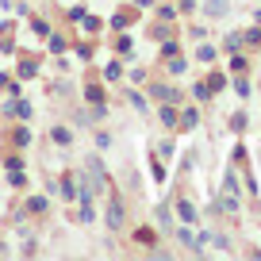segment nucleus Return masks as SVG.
Listing matches in <instances>:
<instances>
[{
	"label": "nucleus",
	"instance_id": "6e6552de",
	"mask_svg": "<svg viewBox=\"0 0 261 261\" xmlns=\"http://www.w3.org/2000/svg\"><path fill=\"white\" fill-rule=\"evenodd\" d=\"M177 238H180V242H185V250H192V253H200V242H196V234H192V230H177Z\"/></svg>",
	"mask_w": 261,
	"mask_h": 261
},
{
	"label": "nucleus",
	"instance_id": "f8f14e48",
	"mask_svg": "<svg viewBox=\"0 0 261 261\" xmlns=\"http://www.w3.org/2000/svg\"><path fill=\"white\" fill-rule=\"evenodd\" d=\"M12 142H16V146H31V130H27V127H16V130H12Z\"/></svg>",
	"mask_w": 261,
	"mask_h": 261
},
{
	"label": "nucleus",
	"instance_id": "f257e3e1",
	"mask_svg": "<svg viewBox=\"0 0 261 261\" xmlns=\"http://www.w3.org/2000/svg\"><path fill=\"white\" fill-rule=\"evenodd\" d=\"M104 223H108V230H123V223H127V215H123V196L119 192H112V200H108Z\"/></svg>",
	"mask_w": 261,
	"mask_h": 261
},
{
	"label": "nucleus",
	"instance_id": "4be33fe9",
	"mask_svg": "<svg viewBox=\"0 0 261 261\" xmlns=\"http://www.w3.org/2000/svg\"><path fill=\"white\" fill-rule=\"evenodd\" d=\"M104 77H108V81H119V77H123V65H119V62H112V65L104 69Z\"/></svg>",
	"mask_w": 261,
	"mask_h": 261
},
{
	"label": "nucleus",
	"instance_id": "72a5a7b5",
	"mask_svg": "<svg viewBox=\"0 0 261 261\" xmlns=\"http://www.w3.org/2000/svg\"><path fill=\"white\" fill-rule=\"evenodd\" d=\"M0 89H8V77H4V73H0Z\"/></svg>",
	"mask_w": 261,
	"mask_h": 261
},
{
	"label": "nucleus",
	"instance_id": "2f4dec72",
	"mask_svg": "<svg viewBox=\"0 0 261 261\" xmlns=\"http://www.w3.org/2000/svg\"><path fill=\"white\" fill-rule=\"evenodd\" d=\"M162 58H177V42H169V39H165V46H162Z\"/></svg>",
	"mask_w": 261,
	"mask_h": 261
},
{
	"label": "nucleus",
	"instance_id": "393cba45",
	"mask_svg": "<svg viewBox=\"0 0 261 261\" xmlns=\"http://www.w3.org/2000/svg\"><path fill=\"white\" fill-rule=\"evenodd\" d=\"M31 27H35V35H42V39L50 35V23H46V19H31Z\"/></svg>",
	"mask_w": 261,
	"mask_h": 261
},
{
	"label": "nucleus",
	"instance_id": "6ab92c4d",
	"mask_svg": "<svg viewBox=\"0 0 261 261\" xmlns=\"http://www.w3.org/2000/svg\"><path fill=\"white\" fill-rule=\"evenodd\" d=\"M81 23H85V31H89V35H96L100 27H104V19H100V16H85Z\"/></svg>",
	"mask_w": 261,
	"mask_h": 261
},
{
	"label": "nucleus",
	"instance_id": "a211bd4d",
	"mask_svg": "<svg viewBox=\"0 0 261 261\" xmlns=\"http://www.w3.org/2000/svg\"><path fill=\"white\" fill-rule=\"evenodd\" d=\"M207 89H212V92H223V89H227V77H223V73H212V77H207Z\"/></svg>",
	"mask_w": 261,
	"mask_h": 261
},
{
	"label": "nucleus",
	"instance_id": "dca6fc26",
	"mask_svg": "<svg viewBox=\"0 0 261 261\" xmlns=\"http://www.w3.org/2000/svg\"><path fill=\"white\" fill-rule=\"evenodd\" d=\"M135 242H139V246H154V230H150V227H139V230H135Z\"/></svg>",
	"mask_w": 261,
	"mask_h": 261
},
{
	"label": "nucleus",
	"instance_id": "39448f33",
	"mask_svg": "<svg viewBox=\"0 0 261 261\" xmlns=\"http://www.w3.org/2000/svg\"><path fill=\"white\" fill-rule=\"evenodd\" d=\"M177 127L196 130V127H200V112H196V108H185V112H180V123H177Z\"/></svg>",
	"mask_w": 261,
	"mask_h": 261
},
{
	"label": "nucleus",
	"instance_id": "2eb2a0df",
	"mask_svg": "<svg viewBox=\"0 0 261 261\" xmlns=\"http://www.w3.org/2000/svg\"><path fill=\"white\" fill-rule=\"evenodd\" d=\"M89 173H92V177H96V185H104V180H108V173H104V165H100V162H96V158H89Z\"/></svg>",
	"mask_w": 261,
	"mask_h": 261
},
{
	"label": "nucleus",
	"instance_id": "f3484780",
	"mask_svg": "<svg viewBox=\"0 0 261 261\" xmlns=\"http://www.w3.org/2000/svg\"><path fill=\"white\" fill-rule=\"evenodd\" d=\"M227 0H207V16H227Z\"/></svg>",
	"mask_w": 261,
	"mask_h": 261
},
{
	"label": "nucleus",
	"instance_id": "4468645a",
	"mask_svg": "<svg viewBox=\"0 0 261 261\" xmlns=\"http://www.w3.org/2000/svg\"><path fill=\"white\" fill-rule=\"evenodd\" d=\"M85 100H89V104H104V89H100V85H89V89H85Z\"/></svg>",
	"mask_w": 261,
	"mask_h": 261
},
{
	"label": "nucleus",
	"instance_id": "9b49d317",
	"mask_svg": "<svg viewBox=\"0 0 261 261\" xmlns=\"http://www.w3.org/2000/svg\"><path fill=\"white\" fill-rule=\"evenodd\" d=\"M150 35H154V39H169V35H173V27H169V19H162V23H154V27H150Z\"/></svg>",
	"mask_w": 261,
	"mask_h": 261
},
{
	"label": "nucleus",
	"instance_id": "7c9ffc66",
	"mask_svg": "<svg viewBox=\"0 0 261 261\" xmlns=\"http://www.w3.org/2000/svg\"><path fill=\"white\" fill-rule=\"evenodd\" d=\"M127 100H130V104H135V108H146V100H142V96H139V92H135V89H127Z\"/></svg>",
	"mask_w": 261,
	"mask_h": 261
},
{
	"label": "nucleus",
	"instance_id": "412c9836",
	"mask_svg": "<svg viewBox=\"0 0 261 261\" xmlns=\"http://www.w3.org/2000/svg\"><path fill=\"white\" fill-rule=\"evenodd\" d=\"M39 73V62H19V77H35Z\"/></svg>",
	"mask_w": 261,
	"mask_h": 261
},
{
	"label": "nucleus",
	"instance_id": "0eeeda50",
	"mask_svg": "<svg viewBox=\"0 0 261 261\" xmlns=\"http://www.w3.org/2000/svg\"><path fill=\"white\" fill-rule=\"evenodd\" d=\"M50 139H54L58 146H69V142H73V130H69V127H54V130H50Z\"/></svg>",
	"mask_w": 261,
	"mask_h": 261
},
{
	"label": "nucleus",
	"instance_id": "f03ea898",
	"mask_svg": "<svg viewBox=\"0 0 261 261\" xmlns=\"http://www.w3.org/2000/svg\"><path fill=\"white\" fill-rule=\"evenodd\" d=\"M150 96L158 104H180V89H173V85H150Z\"/></svg>",
	"mask_w": 261,
	"mask_h": 261
},
{
	"label": "nucleus",
	"instance_id": "b1692460",
	"mask_svg": "<svg viewBox=\"0 0 261 261\" xmlns=\"http://www.w3.org/2000/svg\"><path fill=\"white\" fill-rule=\"evenodd\" d=\"M192 96H196V100H207V96H212V89H207V81H204V85H192Z\"/></svg>",
	"mask_w": 261,
	"mask_h": 261
},
{
	"label": "nucleus",
	"instance_id": "5701e85b",
	"mask_svg": "<svg viewBox=\"0 0 261 261\" xmlns=\"http://www.w3.org/2000/svg\"><path fill=\"white\" fill-rule=\"evenodd\" d=\"M242 42H246V46H257V42H261V31H257V27H250V31L242 35Z\"/></svg>",
	"mask_w": 261,
	"mask_h": 261
},
{
	"label": "nucleus",
	"instance_id": "9d476101",
	"mask_svg": "<svg viewBox=\"0 0 261 261\" xmlns=\"http://www.w3.org/2000/svg\"><path fill=\"white\" fill-rule=\"evenodd\" d=\"M158 227H165V230L173 227V207H169V204H162V207H158Z\"/></svg>",
	"mask_w": 261,
	"mask_h": 261
},
{
	"label": "nucleus",
	"instance_id": "aec40b11",
	"mask_svg": "<svg viewBox=\"0 0 261 261\" xmlns=\"http://www.w3.org/2000/svg\"><path fill=\"white\" fill-rule=\"evenodd\" d=\"M230 69H234V73H246V54H230Z\"/></svg>",
	"mask_w": 261,
	"mask_h": 261
},
{
	"label": "nucleus",
	"instance_id": "423d86ee",
	"mask_svg": "<svg viewBox=\"0 0 261 261\" xmlns=\"http://www.w3.org/2000/svg\"><path fill=\"white\" fill-rule=\"evenodd\" d=\"M177 215H180L185 223H196V219H200V212H196V207L188 204V200H180V204H177Z\"/></svg>",
	"mask_w": 261,
	"mask_h": 261
},
{
	"label": "nucleus",
	"instance_id": "7ed1b4c3",
	"mask_svg": "<svg viewBox=\"0 0 261 261\" xmlns=\"http://www.w3.org/2000/svg\"><path fill=\"white\" fill-rule=\"evenodd\" d=\"M4 115H16V119H31L35 108L27 104V100H8V104H4Z\"/></svg>",
	"mask_w": 261,
	"mask_h": 261
},
{
	"label": "nucleus",
	"instance_id": "bb28decb",
	"mask_svg": "<svg viewBox=\"0 0 261 261\" xmlns=\"http://www.w3.org/2000/svg\"><path fill=\"white\" fill-rule=\"evenodd\" d=\"M8 185H12V188H23V185H27V177H23V173H19V169H12V177H8Z\"/></svg>",
	"mask_w": 261,
	"mask_h": 261
},
{
	"label": "nucleus",
	"instance_id": "473e14b6",
	"mask_svg": "<svg viewBox=\"0 0 261 261\" xmlns=\"http://www.w3.org/2000/svg\"><path fill=\"white\" fill-rule=\"evenodd\" d=\"M135 4H139V8H150V4H154V0H135Z\"/></svg>",
	"mask_w": 261,
	"mask_h": 261
},
{
	"label": "nucleus",
	"instance_id": "20e7f679",
	"mask_svg": "<svg viewBox=\"0 0 261 261\" xmlns=\"http://www.w3.org/2000/svg\"><path fill=\"white\" fill-rule=\"evenodd\" d=\"M158 119H162V127H177L180 115H177V108H173V104H158Z\"/></svg>",
	"mask_w": 261,
	"mask_h": 261
},
{
	"label": "nucleus",
	"instance_id": "a878e982",
	"mask_svg": "<svg viewBox=\"0 0 261 261\" xmlns=\"http://www.w3.org/2000/svg\"><path fill=\"white\" fill-rule=\"evenodd\" d=\"M200 62L212 65V62H215V46H200Z\"/></svg>",
	"mask_w": 261,
	"mask_h": 261
},
{
	"label": "nucleus",
	"instance_id": "c85d7f7f",
	"mask_svg": "<svg viewBox=\"0 0 261 261\" xmlns=\"http://www.w3.org/2000/svg\"><path fill=\"white\" fill-rule=\"evenodd\" d=\"M234 92H238V96H250V81H246V77H238V81H234Z\"/></svg>",
	"mask_w": 261,
	"mask_h": 261
},
{
	"label": "nucleus",
	"instance_id": "ddd939ff",
	"mask_svg": "<svg viewBox=\"0 0 261 261\" xmlns=\"http://www.w3.org/2000/svg\"><path fill=\"white\" fill-rule=\"evenodd\" d=\"M58 192H62L65 200H77V185H73V177H65L62 185H58Z\"/></svg>",
	"mask_w": 261,
	"mask_h": 261
},
{
	"label": "nucleus",
	"instance_id": "cd10ccee",
	"mask_svg": "<svg viewBox=\"0 0 261 261\" xmlns=\"http://www.w3.org/2000/svg\"><path fill=\"white\" fill-rule=\"evenodd\" d=\"M50 50H54V54H62V50H65V39H62V35H50Z\"/></svg>",
	"mask_w": 261,
	"mask_h": 261
},
{
	"label": "nucleus",
	"instance_id": "c756f323",
	"mask_svg": "<svg viewBox=\"0 0 261 261\" xmlns=\"http://www.w3.org/2000/svg\"><path fill=\"white\" fill-rule=\"evenodd\" d=\"M150 169H154V180H158V185H162V180H165V169H162V162H158V158H154V162H150Z\"/></svg>",
	"mask_w": 261,
	"mask_h": 261
},
{
	"label": "nucleus",
	"instance_id": "1a4fd4ad",
	"mask_svg": "<svg viewBox=\"0 0 261 261\" xmlns=\"http://www.w3.org/2000/svg\"><path fill=\"white\" fill-rule=\"evenodd\" d=\"M23 212H31V215H42V212H46V196H31Z\"/></svg>",
	"mask_w": 261,
	"mask_h": 261
}]
</instances>
